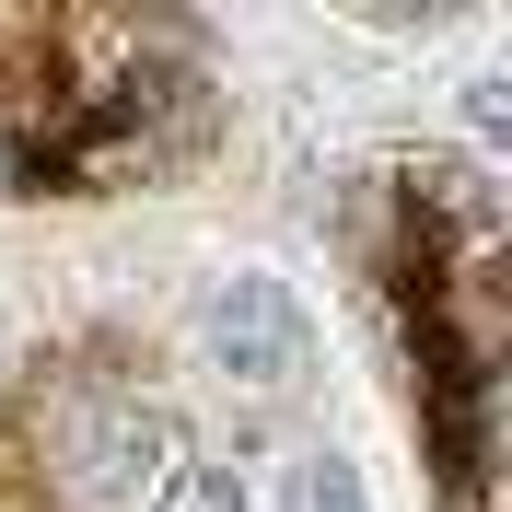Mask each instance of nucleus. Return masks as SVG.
<instances>
[{
    "label": "nucleus",
    "instance_id": "obj_3",
    "mask_svg": "<svg viewBox=\"0 0 512 512\" xmlns=\"http://www.w3.org/2000/svg\"><path fill=\"white\" fill-rule=\"evenodd\" d=\"M280 512H373V501H361V466H350V454H303L291 489H280Z\"/></svg>",
    "mask_w": 512,
    "mask_h": 512
},
{
    "label": "nucleus",
    "instance_id": "obj_1",
    "mask_svg": "<svg viewBox=\"0 0 512 512\" xmlns=\"http://www.w3.org/2000/svg\"><path fill=\"white\" fill-rule=\"evenodd\" d=\"M59 466H70V501H82V512H128V501H152L187 454H175V419H163V408L105 396V408L59 443Z\"/></svg>",
    "mask_w": 512,
    "mask_h": 512
},
{
    "label": "nucleus",
    "instance_id": "obj_2",
    "mask_svg": "<svg viewBox=\"0 0 512 512\" xmlns=\"http://www.w3.org/2000/svg\"><path fill=\"white\" fill-rule=\"evenodd\" d=\"M198 350L222 361L233 384H291V373H303V350H315V326H303L291 280L233 268V280H210V303H198Z\"/></svg>",
    "mask_w": 512,
    "mask_h": 512
},
{
    "label": "nucleus",
    "instance_id": "obj_4",
    "mask_svg": "<svg viewBox=\"0 0 512 512\" xmlns=\"http://www.w3.org/2000/svg\"><path fill=\"white\" fill-rule=\"evenodd\" d=\"M152 512H245V478H233V466H175V478L152 489Z\"/></svg>",
    "mask_w": 512,
    "mask_h": 512
}]
</instances>
